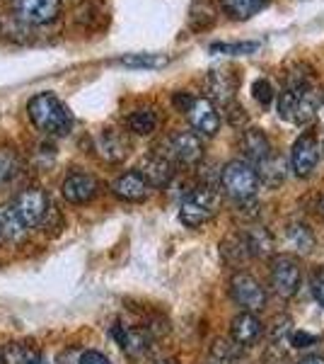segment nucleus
Masks as SVG:
<instances>
[{"instance_id":"aec40b11","label":"nucleus","mask_w":324,"mask_h":364,"mask_svg":"<svg viewBox=\"0 0 324 364\" xmlns=\"http://www.w3.org/2000/svg\"><path fill=\"white\" fill-rule=\"evenodd\" d=\"M242 243L247 255L252 257H271L274 255V236L264 226H252L242 233Z\"/></svg>"},{"instance_id":"f03ea898","label":"nucleus","mask_w":324,"mask_h":364,"mask_svg":"<svg viewBox=\"0 0 324 364\" xmlns=\"http://www.w3.org/2000/svg\"><path fill=\"white\" fill-rule=\"evenodd\" d=\"M320 105L322 97L312 85L286 87L279 95V114L291 124H308V122L315 119Z\"/></svg>"},{"instance_id":"f8f14e48","label":"nucleus","mask_w":324,"mask_h":364,"mask_svg":"<svg viewBox=\"0 0 324 364\" xmlns=\"http://www.w3.org/2000/svg\"><path fill=\"white\" fill-rule=\"evenodd\" d=\"M95 149L102 161L121 163L123 158L128 156V151H131V141H128L126 134L119 132V129H104V132L97 134Z\"/></svg>"},{"instance_id":"7ed1b4c3","label":"nucleus","mask_w":324,"mask_h":364,"mask_svg":"<svg viewBox=\"0 0 324 364\" xmlns=\"http://www.w3.org/2000/svg\"><path fill=\"white\" fill-rule=\"evenodd\" d=\"M218 180L223 185V192L228 197H233L235 202H250V199H255L259 185H262L257 170L245 161H230L220 170V178Z\"/></svg>"},{"instance_id":"c756f323","label":"nucleus","mask_w":324,"mask_h":364,"mask_svg":"<svg viewBox=\"0 0 324 364\" xmlns=\"http://www.w3.org/2000/svg\"><path fill=\"white\" fill-rule=\"evenodd\" d=\"M252 92H255V100L259 105H271L274 102V97H276V92H274V85L269 83V80H264V78H259L255 80V85H252Z\"/></svg>"},{"instance_id":"ddd939ff","label":"nucleus","mask_w":324,"mask_h":364,"mask_svg":"<svg viewBox=\"0 0 324 364\" xmlns=\"http://www.w3.org/2000/svg\"><path fill=\"white\" fill-rule=\"evenodd\" d=\"M186 117H189L191 127L203 136H216L220 129V117H218L213 102L206 97H194V102L186 109Z\"/></svg>"},{"instance_id":"1a4fd4ad","label":"nucleus","mask_w":324,"mask_h":364,"mask_svg":"<svg viewBox=\"0 0 324 364\" xmlns=\"http://www.w3.org/2000/svg\"><path fill=\"white\" fill-rule=\"evenodd\" d=\"M317 166H320V146H317V139L312 134H303L296 144H293L291 151V170L296 178H310L315 175Z\"/></svg>"},{"instance_id":"9b49d317","label":"nucleus","mask_w":324,"mask_h":364,"mask_svg":"<svg viewBox=\"0 0 324 364\" xmlns=\"http://www.w3.org/2000/svg\"><path fill=\"white\" fill-rule=\"evenodd\" d=\"M61 192L70 204H87L97 197L99 182L95 175H90V173H70L68 178L63 180Z\"/></svg>"},{"instance_id":"0eeeda50","label":"nucleus","mask_w":324,"mask_h":364,"mask_svg":"<svg viewBox=\"0 0 324 364\" xmlns=\"http://www.w3.org/2000/svg\"><path fill=\"white\" fill-rule=\"evenodd\" d=\"M164 149H167V154H162V151L160 154L169 161L181 163V166H196L203 158V144L199 134L194 132H174L164 141Z\"/></svg>"},{"instance_id":"5701e85b","label":"nucleus","mask_w":324,"mask_h":364,"mask_svg":"<svg viewBox=\"0 0 324 364\" xmlns=\"http://www.w3.org/2000/svg\"><path fill=\"white\" fill-rule=\"evenodd\" d=\"M128 129H131L133 134H138V136H150L157 129V112L150 107L135 109V112H131V117H128Z\"/></svg>"},{"instance_id":"c85d7f7f","label":"nucleus","mask_w":324,"mask_h":364,"mask_svg":"<svg viewBox=\"0 0 324 364\" xmlns=\"http://www.w3.org/2000/svg\"><path fill=\"white\" fill-rule=\"evenodd\" d=\"M257 49H259V42H233V44L218 42V44H211V51H216V54H230V56H247V54H255Z\"/></svg>"},{"instance_id":"79ce46f5","label":"nucleus","mask_w":324,"mask_h":364,"mask_svg":"<svg viewBox=\"0 0 324 364\" xmlns=\"http://www.w3.org/2000/svg\"><path fill=\"white\" fill-rule=\"evenodd\" d=\"M0 364H3V355H0Z\"/></svg>"},{"instance_id":"4c0bfd02","label":"nucleus","mask_w":324,"mask_h":364,"mask_svg":"<svg viewBox=\"0 0 324 364\" xmlns=\"http://www.w3.org/2000/svg\"><path fill=\"white\" fill-rule=\"evenodd\" d=\"M172 102H174V107L177 109H181V112H186L189 109V105L194 102V95H189V92H174V97H172Z\"/></svg>"},{"instance_id":"f3484780","label":"nucleus","mask_w":324,"mask_h":364,"mask_svg":"<svg viewBox=\"0 0 324 364\" xmlns=\"http://www.w3.org/2000/svg\"><path fill=\"white\" fill-rule=\"evenodd\" d=\"M114 195L119 199H126V202H143L150 192V185L143 180V175L138 170H128V173L119 175L111 185Z\"/></svg>"},{"instance_id":"6ab92c4d","label":"nucleus","mask_w":324,"mask_h":364,"mask_svg":"<svg viewBox=\"0 0 324 364\" xmlns=\"http://www.w3.org/2000/svg\"><path fill=\"white\" fill-rule=\"evenodd\" d=\"M27 231L29 228L20 219V214H17L13 204H3L0 207V236L10 240V243H22L27 238Z\"/></svg>"},{"instance_id":"dca6fc26","label":"nucleus","mask_w":324,"mask_h":364,"mask_svg":"<svg viewBox=\"0 0 324 364\" xmlns=\"http://www.w3.org/2000/svg\"><path fill=\"white\" fill-rule=\"evenodd\" d=\"M111 338L119 343V348L126 352L128 357H140L150 348L148 333L140 331V328H126V326H121V323L111 326Z\"/></svg>"},{"instance_id":"4468645a","label":"nucleus","mask_w":324,"mask_h":364,"mask_svg":"<svg viewBox=\"0 0 324 364\" xmlns=\"http://www.w3.org/2000/svg\"><path fill=\"white\" fill-rule=\"evenodd\" d=\"M138 173L143 175V180L148 182L150 187H167L174 178V166L169 158H164L160 151H155V154L145 156L143 161H140Z\"/></svg>"},{"instance_id":"7c9ffc66","label":"nucleus","mask_w":324,"mask_h":364,"mask_svg":"<svg viewBox=\"0 0 324 364\" xmlns=\"http://www.w3.org/2000/svg\"><path fill=\"white\" fill-rule=\"evenodd\" d=\"M291 326H293L291 316H279V318H274V326H271V331H269V340L274 345L281 343V340L291 333Z\"/></svg>"},{"instance_id":"f704fd0d","label":"nucleus","mask_w":324,"mask_h":364,"mask_svg":"<svg viewBox=\"0 0 324 364\" xmlns=\"http://www.w3.org/2000/svg\"><path fill=\"white\" fill-rule=\"evenodd\" d=\"M312 291H315L317 301H320V306L324 309V267L315 272V279H312Z\"/></svg>"},{"instance_id":"a878e982","label":"nucleus","mask_w":324,"mask_h":364,"mask_svg":"<svg viewBox=\"0 0 324 364\" xmlns=\"http://www.w3.org/2000/svg\"><path fill=\"white\" fill-rule=\"evenodd\" d=\"M119 63L126 68H162L169 63V58L162 54H126L119 58Z\"/></svg>"},{"instance_id":"2f4dec72","label":"nucleus","mask_w":324,"mask_h":364,"mask_svg":"<svg viewBox=\"0 0 324 364\" xmlns=\"http://www.w3.org/2000/svg\"><path fill=\"white\" fill-rule=\"evenodd\" d=\"M238 348L240 345H233L228 343V340H216L213 345V360H220V362H233L235 357H238Z\"/></svg>"},{"instance_id":"393cba45","label":"nucleus","mask_w":324,"mask_h":364,"mask_svg":"<svg viewBox=\"0 0 324 364\" xmlns=\"http://www.w3.org/2000/svg\"><path fill=\"white\" fill-rule=\"evenodd\" d=\"M259 182H264V185H269V187H276V185H281L286 178V166H284V161L281 158H276V156H269L267 161H262L259 163Z\"/></svg>"},{"instance_id":"423d86ee","label":"nucleus","mask_w":324,"mask_h":364,"mask_svg":"<svg viewBox=\"0 0 324 364\" xmlns=\"http://www.w3.org/2000/svg\"><path fill=\"white\" fill-rule=\"evenodd\" d=\"M230 296H233V301L240 309L250 311V314L267 306V291H264V287L259 284L257 277H252L247 272H238L233 277V282H230Z\"/></svg>"},{"instance_id":"4be33fe9","label":"nucleus","mask_w":324,"mask_h":364,"mask_svg":"<svg viewBox=\"0 0 324 364\" xmlns=\"http://www.w3.org/2000/svg\"><path fill=\"white\" fill-rule=\"evenodd\" d=\"M286 240L293 250H298L300 255H308L315 248V236L305 224H291L286 228Z\"/></svg>"},{"instance_id":"a211bd4d","label":"nucleus","mask_w":324,"mask_h":364,"mask_svg":"<svg viewBox=\"0 0 324 364\" xmlns=\"http://www.w3.org/2000/svg\"><path fill=\"white\" fill-rule=\"evenodd\" d=\"M206 83H208V95L213 102L223 105V107H228L233 102L235 90H238V80H235V75L230 70H211Z\"/></svg>"},{"instance_id":"cd10ccee","label":"nucleus","mask_w":324,"mask_h":364,"mask_svg":"<svg viewBox=\"0 0 324 364\" xmlns=\"http://www.w3.org/2000/svg\"><path fill=\"white\" fill-rule=\"evenodd\" d=\"M0 355H3V364H29L39 352L34 348H29V345L10 343L8 348L0 350Z\"/></svg>"},{"instance_id":"2eb2a0df","label":"nucleus","mask_w":324,"mask_h":364,"mask_svg":"<svg viewBox=\"0 0 324 364\" xmlns=\"http://www.w3.org/2000/svg\"><path fill=\"white\" fill-rule=\"evenodd\" d=\"M262 333H264L262 321H259L255 314H250V311L235 316L233 323H230V336H233V343L240 345V348H252V345H257Z\"/></svg>"},{"instance_id":"412c9836","label":"nucleus","mask_w":324,"mask_h":364,"mask_svg":"<svg viewBox=\"0 0 324 364\" xmlns=\"http://www.w3.org/2000/svg\"><path fill=\"white\" fill-rule=\"evenodd\" d=\"M242 151H245L247 161L257 163V166L262 161H267L271 156V144H269L267 134H264L262 129H247L242 134Z\"/></svg>"},{"instance_id":"72a5a7b5","label":"nucleus","mask_w":324,"mask_h":364,"mask_svg":"<svg viewBox=\"0 0 324 364\" xmlns=\"http://www.w3.org/2000/svg\"><path fill=\"white\" fill-rule=\"evenodd\" d=\"M291 343H293V348H296V350H305V348H310V345H315L317 338L310 336V333H305V331H298V333H293V336H291Z\"/></svg>"},{"instance_id":"ea45409f","label":"nucleus","mask_w":324,"mask_h":364,"mask_svg":"<svg viewBox=\"0 0 324 364\" xmlns=\"http://www.w3.org/2000/svg\"><path fill=\"white\" fill-rule=\"evenodd\" d=\"M29 364H46V360H44V355H41V352H39V355H37V357H34V360H32V362H29Z\"/></svg>"},{"instance_id":"20e7f679","label":"nucleus","mask_w":324,"mask_h":364,"mask_svg":"<svg viewBox=\"0 0 324 364\" xmlns=\"http://www.w3.org/2000/svg\"><path fill=\"white\" fill-rule=\"evenodd\" d=\"M218 204H220V199H218V195L213 192V187H199V190L189 192V195L184 197V202H181L179 221L189 228H199V226L208 224L216 216Z\"/></svg>"},{"instance_id":"6e6552de","label":"nucleus","mask_w":324,"mask_h":364,"mask_svg":"<svg viewBox=\"0 0 324 364\" xmlns=\"http://www.w3.org/2000/svg\"><path fill=\"white\" fill-rule=\"evenodd\" d=\"M271 287L279 296L291 299L300 289V265L293 255H279L271 262Z\"/></svg>"},{"instance_id":"9d476101","label":"nucleus","mask_w":324,"mask_h":364,"mask_svg":"<svg viewBox=\"0 0 324 364\" xmlns=\"http://www.w3.org/2000/svg\"><path fill=\"white\" fill-rule=\"evenodd\" d=\"M15 17L27 25H49L61 13V0H15Z\"/></svg>"},{"instance_id":"a19ab883","label":"nucleus","mask_w":324,"mask_h":364,"mask_svg":"<svg viewBox=\"0 0 324 364\" xmlns=\"http://www.w3.org/2000/svg\"><path fill=\"white\" fill-rule=\"evenodd\" d=\"M320 216H322V219H324V199H322V202H320Z\"/></svg>"},{"instance_id":"f257e3e1","label":"nucleus","mask_w":324,"mask_h":364,"mask_svg":"<svg viewBox=\"0 0 324 364\" xmlns=\"http://www.w3.org/2000/svg\"><path fill=\"white\" fill-rule=\"evenodd\" d=\"M27 112L32 124L51 136H66L73 129V114L54 92H39L29 100Z\"/></svg>"},{"instance_id":"473e14b6","label":"nucleus","mask_w":324,"mask_h":364,"mask_svg":"<svg viewBox=\"0 0 324 364\" xmlns=\"http://www.w3.org/2000/svg\"><path fill=\"white\" fill-rule=\"evenodd\" d=\"M225 114H228V122L233 127H245L247 124V112H245V107H240V105L230 102Z\"/></svg>"},{"instance_id":"39448f33","label":"nucleus","mask_w":324,"mask_h":364,"mask_svg":"<svg viewBox=\"0 0 324 364\" xmlns=\"http://www.w3.org/2000/svg\"><path fill=\"white\" fill-rule=\"evenodd\" d=\"M13 207L17 209L27 228H39L41 224H46V216L51 214L49 195L39 187H27L25 192H20Z\"/></svg>"},{"instance_id":"58836bf2","label":"nucleus","mask_w":324,"mask_h":364,"mask_svg":"<svg viewBox=\"0 0 324 364\" xmlns=\"http://www.w3.org/2000/svg\"><path fill=\"white\" fill-rule=\"evenodd\" d=\"M298 364H324V357L310 355V357H305V360H300Z\"/></svg>"},{"instance_id":"37998d69","label":"nucleus","mask_w":324,"mask_h":364,"mask_svg":"<svg viewBox=\"0 0 324 364\" xmlns=\"http://www.w3.org/2000/svg\"><path fill=\"white\" fill-rule=\"evenodd\" d=\"M322 151H324V146H322Z\"/></svg>"},{"instance_id":"b1692460","label":"nucleus","mask_w":324,"mask_h":364,"mask_svg":"<svg viewBox=\"0 0 324 364\" xmlns=\"http://www.w3.org/2000/svg\"><path fill=\"white\" fill-rule=\"evenodd\" d=\"M267 3L269 0H223V8L235 20H250L252 15L267 8Z\"/></svg>"},{"instance_id":"e433bc0d","label":"nucleus","mask_w":324,"mask_h":364,"mask_svg":"<svg viewBox=\"0 0 324 364\" xmlns=\"http://www.w3.org/2000/svg\"><path fill=\"white\" fill-rule=\"evenodd\" d=\"M56 364H80V352L75 348H66L63 352H58Z\"/></svg>"},{"instance_id":"bb28decb","label":"nucleus","mask_w":324,"mask_h":364,"mask_svg":"<svg viewBox=\"0 0 324 364\" xmlns=\"http://www.w3.org/2000/svg\"><path fill=\"white\" fill-rule=\"evenodd\" d=\"M20 168H22V161L17 156V151L8 149L3 146L0 149V182H10L20 175Z\"/></svg>"},{"instance_id":"c9c22d12","label":"nucleus","mask_w":324,"mask_h":364,"mask_svg":"<svg viewBox=\"0 0 324 364\" xmlns=\"http://www.w3.org/2000/svg\"><path fill=\"white\" fill-rule=\"evenodd\" d=\"M80 364H111V362H109V357L102 355V352L87 350V352H82V355H80Z\"/></svg>"}]
</instances>
